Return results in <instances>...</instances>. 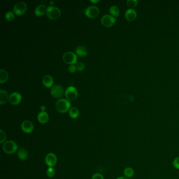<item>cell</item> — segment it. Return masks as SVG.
Returning <instances> with one entry per match:
<instances>
[{"mask_svg":"<svg viewBox=\"0 0 179 179\" xmlns=\"http://www.w3.org/2000/svg\"><path fill=\"white\" fill-rule=\"evenodd\" d=\"M21 127L23 132L26 134H31L34 129V125L30 120L23 121L21 124Z\"/></svg>","mask_w":179,"mask_h":179,"instance_id":"cell-11","label":"cell"},{"mask_svg":"<svg viewBox=\"0 0 179 179\" xmlns=\"http://www.w3.org/2000/svg\"><path fill=\"white\" fill-rule=\"evenodd\" d=\"M69 116L72 119H76L79 116V111L76 107H71L69 110Z\"/></svg>","mask_w":179,"mask_h":179,"instance_id":"cell-20","label":"cell"},{"mask_svg":"<svg viewBox=\"0 0 179 179\" xmlns=\"http://www.w3.org/2000/svg\"><path fill=\"white\" fill-rule=\"evenodd\" d=\"M50 92L51 95L55 98H60L65 94L64 88L59 85L53 86L51 88Z\"/></svg>","mask_w":179,"mask_h":179,"instance_id":"cell-9","label":"cell"},{"mask_svg":"<svg viewBox=\"0 0 179 179\" xmlns=\"http://www.w3.org/2000/svg\"><path fill=\"white\" fill-rule=\"evenodd\" d=\"M22 99V97L21 94L18 92H13L10 95L9 101L11 104L17 105L21 103Z\"/></svg>","mask_w":179,"mask_h":179,"instance_id":"cell-12","label":"cell"},{"mask_svg":"<svg viewBox=\"0 0 179 179\" xmlns=\"http://www.w3.org/2000/svg\"><path fill=\"white\" fill-rule=\"evenodd\" d=\"M10 96L6 91L1 89L0 91V104H4L6 103L9 100Z\"/></svg>","mask_w":179,"mask_h":179,"instance_id":"cell-17","label":"cell"},{"mask_svg":"<svg viewBox=\"0 0 179 179\" xmlns=\"http://www.w3.org/2000/svg\"><path fill=\"white\" fill-rule=\"evenodd\" d=\"M76 70V66L75 65H71L68 67V70L70 73H74Z\"/></svg>","mask_w":179,"mask_h":179,"instance_id":"cell-31","label":"cell"},{"mask_svg":"<svg viewBox=\"0 0 179 179\" xmlns=\"http://www.w3.org/2000/svg\"><path fill=\"white\" fill-rule=\"evenodd\" d=\"M90 2L92 3H97L98 2H100V1L99 0H91Z\"/></svg>","mask_w":179,"mask_h":179,"instance_id":"cell-33","label":"cell"},{"mask_svg":"<svg viewBox=\"0 0 179 179\" xmlns=\"http://www.w3.org/2000/svg\"><path fill=\"white\" fill-rule=\"evenodd\" d=\"M124 174L125 177L128 179L133 177L134 174V169H132L131 167L126 168L124 171Z\"/></svg>","mask_w":179,"mask_h":179,"instance_id":"cell-23","label":"cell"},{"mask_svg":"<svg viewBox=\"0 0 179 179\" xmlns=\"http://www.w3.org/2000/svg\"><path fill=\"white\" fill-rule=\"evenodd\" d=\"M116 19L110 14H105L102 16L101 23L103 26L106 28H110L115 25Z\"/></svg>","mask_w":179,"mask_h":179,"instance_id":"cell-7","label":"cell"},{"mask_svg":"<svg viewBox=\"0 0 179 179\" xmlns=\"http://www.w3.org/2000/svg\"><path fill=\"white\" fill-rule=\"evenodd\" d=\"M78 91L76 88L74 86H69L65 91V96L66 99L69 101H74L78 97Z\"/></svg>","mask_w":179,"mask_h":179,"instance_id":"cell-4","label":"cell"},{"mask_svg":"<svg viewBox=\"0 0 179 179\" xmlns=\"http://www.w3.org/2000/svg\"><path fill=\"white\" fill-rule=\"evenodd\" d=\"M46 10H47V8L46 7L45 5L40 4V5H37L36 7H35L34 13L37 16L41 17L45 14L46 13Z\"/></svg>","mask_w":179,"mask_h":179,"instance_id":"cell-16","label":"cell"},{"mask_svg":"<svg viewBox=\"0 0 179 179\" xmlns=\"http://www.w3.org/2000/svg\"></svg>","mask_w":179,"mask_h":179,"instance_id":"cell-36","label":"cell"},{"mask_svg":"<svg viewBox=\"0 0 179 179\" xmlns=\"http://www.w3.org/2000/svg\"><path fill=\"white\" fill-rule=\"evenodd\" d=\"M45 162L46 165L49 167H53L58 162V158L56 155L54 153H49L46 155Z\"/></svg>","mask_w":179,"mask_h":179,"instance_id":"cell-10","label":"cell"},{"mask_svg":"<svg viewBox=\"0 0 179 179\" xmlns=\"http://www.w3.org/2000/svg\"><path fill=\"white\" fill-rule=\"evenodd\" d=\"M37 120L40 124H46L49 120L48 113L46 111H40L37 115Z\"/></svg>","mask_w":179,"mask_h":179,"instance_id":"cell-15","label":"cell"},{"mask_svg":"<svg viewBox=\"0 0 179 179\" xmlns=\"http://www.w3.org/2000/svg\"><path fill=\"white\" fill-rule=\"evenodd\" d=\"M116 179H129L127 177H117Z\"/></svg>","mask_w":179,"mask_h":179,"instance_id":"cell-34","label":"cell"},{"mask_svg":"<svg viewBox=\"0 0 179 179\" xmlns=\"http://www.w3.org/2000/svg\"><path fill=\"white\" fill-rule=\"evenodd\" d=\"M92 179H104V177L101 173H96L92 175Z\"/></svg>","mask_w":179,"mask_h":179,"instance_id":"cell-30","label":"cell"},{"mask_svg":"<svg viewBox=\"0 0 179 179\" xmlns=\"http://www.w3.org/2000/svg\"><path fill=\"white\" fill-rule=\"evenodd\" d=\"M46 13L47 17L49 19L55 20L60 18L61 15V11L57 6L49 5L47 7Z\"/></svg>","mask_w":179,"mask_h":179,"instance_id":"cell-3","label":"cell"},{"mask_svg":"<svg viewBox=\"0 0 179 179\" xmlns=\"http://www.w3.org/2000/svg\"><path fill=\"white\" fill-rule=\"evenodd\" d=\"M138 1L137 0H128L127 1V5L130 9H133L138 5Z\"/></svg>","mask_w":179,"mask_h":179,"instance_id":"cell-25","label":"cell"},{"mask_svg":"<svg viewBox=\"0 0 179 179\" xmlns=\"http://www.w3.org/2000/svg\"><path fill=\"white\" fill-rule=\"evenodd\" d=\"M172 165L174 168L179 170V156L176 157L172 162Z\"/></svg>","mask_w":179,"mask_h":179,"instance_id":"cell-29","label":"cell"},{"mask_svg":"<svg viewBox=\"0 0 179 179\" xmlns=\"http://www.w3.org/2000/svg\"><path fill=\"white\" fill-rule=\"evenodd\" d=\"M18 156L21 160H26L28 156V153L25 148H22L18 150Z\"/></svg>","mask_w":179,"mask_h":179,"instance_id":"cell-19","label":"cell"},{"mask_svg":"<svg viewBox=\"0 0 179 179\" xmlns=\"http://www.w3.org/2000/svg\"><path fill=\"white\" fill-rule=\"evenodd\" d=\"M49 5L50 6H54V4H55V2H54V1H49Z\"/></svg>","mask_w":179,"mask_h":179,"instance_id":"cell-35","label":"cell"},{"mask_svg":"<svg viewBox=\"0 0 179 179\" xmlns=\"http://www.w3.org/2000/svg\"><path fill=\"white\" fill-rule=\"evenodd\" d=\"M99 13L100 10L99 8L95 5L89 6L85 10L86 16L90 19H94L97 17L99 15Z\"/></svg>","mask_w":179,"mask_h":179,"instance_id":"cell-8","label":"cell"},{"mask_svg":"<svg viewBox=\"0 0 179 179\" xmlns=\"http://www.w3.org/2000/svg\"><path fill=\"white\" fill-rule=\"evenodd\" d=\"M77 70L79 71H82L85 68V65L82 62H78L76 65Z\"/></svg>","mask_w":179,"mask_h":179,"instance_id":"cell-28","label":"cell"},{"mask_svg":"<svg viewBox=\"0 0 179 179\" xmlns=\"http://www.w3.org/2000/svg\"><path fill=\"white\" fill-rule=\"evenodd\" d=\"M137 13L134 9H128L125 12V18L127 21L133 22L136 19Z\"/></svg>","mask_w":179,"mask_h":179,"instance_id":"cell-14","label":"cell"},{"mask_svg":"<svg viewBox=\"0 0 179 179\" xmlns=\"http://www.w3.org/2000/svg\"><path fill=\"white\" fill-rule=\"evenodd\" d=\"M9 79V74L5 70L1 69L0 70V83H4Z\"/></svg>","mask_w":179,"mask_h":179,"instance_id":"cell-21","label":"cell"},{"mask_svg":"<svg viewBox=\"0 0 179 179\" xmlns=\"http://www.w3.org/2000/svg\"><path fill=\"white\" fill-rule=\"evenodd\" d=\"M6 140V135L5 132L2 130H0V143L1 144H3Z\"/></svg>","mask_w":179,"mask_h":179,"instance_id":"cell-27","label":"cell"},{"mask_svg":"<svg viewBox=\"0 0 179 179\" xmlns=\"http://www.w3.org/2000/svg\"><path fill=\"white\" fill-rule=\"evenodd\" d=\"M46 174L49 178H52L55 175V171L53 167H49L46 170Z\"/></svg>","mask_w":179,"mask_h":179,"instance_id":"cell-26","label":"cell"},{"mask_svg":"<svg viewBox=\"0 0 179 179\" xmlns=\"http://www.w3.org/2000/svg\"><path fill=\"white\" fill-rule=\"evenodd\" d=\"M56 109L61 113H66L71 108V104L68 100L61 98L58 100L55 104Z\"/></svg>","mask_w":179,"mask_h":179,"instance_id":"cell-1","label":"cell"},{"mask_svg":"<svg viewBox=\"0 0 179 179\" xmlns=\"http://www.w3.org/2000/svg\"><path fill=\"white\" fill-rule=\"evenodd\" d=\"M109 11L110 15L115 18H117L120 15V10H119L118 7H117V6H115V5L112 6L110 7Z\"/></svg>","mask_w":179,"mask_h":179,"instance_id":"cell-22","label":"cell"},{"mask_svg":"<svg viewBox=\"0 0 179 179\" xmlns=\"http://www.w3.org/2000/svg\"><path fill=\"white\" fill-rule=\"evenodd\" d=\"M40 111H45L46 109V107L45 106L42 105V106H40Z\"/></svg>","mask_w":179,"mask_h":179,"instance_id":"cell-32","label":"cell"},{"mask_svg":"<svg viewBox=\"0 0 179 179\" xmlns=\"http://www.w3.org/2000/svg\"><path fill=\"white\" fill-rule=\"evenodd\" d=\"M28 6L25 2L20 1L14 5L13 12L17 15H22L26 13Z\"/></svg>","mask_w":179,"mask_h":179,"instance_id":"cell-6","label":"cell"},{"mask_svg":"<svg viewBox=\"0 0 179 179\" xmlns=\"http://www.w3.org/2000/svg\"><path fill=\"white\" fill-rule=\"evenodd\" d=\"M2 149L5 153L12 155L18 150V146L15 141L8 140L2 144Z\"/></svg>","mask_w":179,"mask_h":179,"instance_id":"cell-2","label":"cell"},{"mask_svg":"<svg viewBox=\"0 0 179 179\" xmlns=\"http://www.w3.org/2000/svg\"><path fill=\"white\" fill-rule=\"evenodd\" d=\"M75 52H76L77 55L79 56L80 57H85L88 54L87 49L83 46H79L76 47V49H75Z\"/></svg>","mask_w":179,"mask_h":179,"instance_id":"cell-18","label":"cell"},{"mask_svg":"<svg viewBox=\"0 0 179 179\" xmlns=\"http://www.w3.org/2000/svg\"><path fill=\"white\" fill-rule=\"evenodd\" d=\"M42 83L45 87L52 88L54 84V79L51 75H45L42 78Z\"/></svg>","mask_w":179,"mask_h":179,"instance_id":"cell-13","label":"cell"},{"mask_svg":"<svg viewBox=\"0 0 179 179\" xmlns=\"http://www.w3.org/2000/svg\"><path fill=\"white\" fill-rule=\"evenodd\" d=\"M63 60L67 64L75 65L77 63V56L74 53L67 52L63 55Z\"/></svg>","mask_w":179,"mask_h":179,"instance_id":"cell-5","label":"cell"},{"mask_svg":"<svg viewBox=\"0 0 179 179\" xmlns=\"http://www.w3.org/2000/svg\"><path fill=\"white\" fill-rule=\"evenodd\" d=\"M5 19L8 22H11L13 21L15 19V14L12 11H8L6 13L5 15Z\"/></svg>","mask_w":179,"mask_h":179,"instance_id":"cell-24","label":"cell"}]
</instances>
